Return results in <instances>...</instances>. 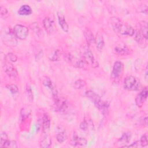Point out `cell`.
Wrapping results in <instances>:
<instances>
[{
  "label": "cell",
  "mask_w": 148,
  "mask_h": 148,
  "mask_svg": "<svg viewBox=\"0 0 148 148\" xmlns=\"http://www.w3.org/2000/svg\"><path fill=\"white\" fill-rule=\"evenodd\" d=\"M110 24L114 32L123 35H128L131 36L134 35L135 33L134 28L130 25L123 24L119 18L112 17L110 18Z\"/></svg>",
  "instance_id": "obj_1"
},
{
  "label": "cell",
  "mask_w": 148,
  "mask_h": 148,
  "mask_svg": "<svg viewBox=\"0 0 148 148\" xmlns=\"http://www.w3.org/2000/svg\"><path fill=\"white\" fill-rule=\"evenodd\" d=\"M1 39L4 44L8 46L14 47L17 45V38L16 37L13 29L8 26L2 28L1 33Z\"/></svg>",
  "instance_id": "obj_2"
},
{
  "label": "cell",
  "mask_w": 148,
  "mask_h": 148,
  "mask_svg": "<svg viewBox=\"0 0 148 148\" xmlns=\"http://www.w3.org/2000/svg\"><path fill=\"white\" fill-rule=\"evenodd\" d=\"M124 71V65L119 61H116L113 65L111 73V79L114 82H118L121 77Z\"/></svg>",
  "instance_id": "obj_3"
},
{
  "label": "cell",
  "mask_w": 148,
  "mask_h": 148,
  "mask_svg": "<svg viewBox=\"0 0 148 148\" xmlns=\"http://www.w3.org/2000/svg\"><path fill=\"white\" fill-rule=\"evenodd\" d=\"M140 86L139 80L133 76H127L124 80V87L128 90H137L140 87Z\"/></svg>",
  "instance_id": "obj_4"
},
{
  "label": "cell",
  "mask_w": 148,
  "mask_h": 148,
  "mask_svg": "<svg viewBox=\"0 0 148 148\" xmlns=\"http://www.w3.org/2000/svg\"><path fill=\"white\" fill-rule=\"evenodd\" d=\"M83 59L86 65H88L92 68L98 66V62L95 59L92 53L88 48H86L84 50L83 52Z\"/></svg>",
  "instance_id": "obj_5"
},
{
  "label": "cell",
  "mask_w": 148,
  "mask_h": 148,
  "mask_svg": "<svg viewBox=\"0 0 148 148\" xmlns=\"http://www.w3.org/2000/svg\"><path fill=\"white\" fill-rule=\"evenodd\" d=\"M13 29L16 37L19 39L24 40L28 35V29L24 25L17 24L14 25Z\"/></svg>",
  "instance_id": "obj_6"
},
{
  "label": "cell",
  "mask_w": 148,
  "mask_h": 148,
  "mask_svg": "<svg viewBox=\"0 0 148 148\" xmlns=\"http://www.w3.org/2000/svg\"><path fill=\"white\" fill-rule=\"evenodd\" d=\"M114 52L120 56H127L131 54V49L123 43H119L115 45L113 49Z\"/></svg>",
  "instance_id": "obj_7"
},
{
  "label": "cell",
  "mask_w": 148,
  "mask_h": 148,
  "mask_svg": "<svg viewBox=\"0 0 148 148\" xmlns=\"http://www.w3.org/2000/svg\"><path fill=\"white\" fill-rule=\"evenodd\" d=\"M3 69L4 72L12 79H15L18 76L17 71L16 68L10 62H6L3 65Z\"/></svg>",
  "instance_id": "obj_8"
},
{
  "label": "cell",
  "mask_w": 148,
  "mask_h": 148,
  "mask_svg": "<svg viewBox=\"0 0 148 148\" xmlns=\"http://www.w3.org/2000/svg\"><path fill=\"white\" fill-rule=\"evenodd\" d=\"M147 88L145 87L136 97L135 103L138 107H142L147 97Z\"/></svg>",
  "instance_id": "obj_9"
},
{
  "label": "cell",
  "mask_w": 148,
  "mask_h": 148,
  "mask_svg": "<svg viewBox=\"0 0 148 148\" xmlns=\"http://www.w3.org/2000/svg\"><path fill=\"white\" fill-rule=\"evenodd\" d=\"M53 99L54 101L55 108L57 112H63L66 110L68 106L65 100L60 99L58 96L53 98Z\"/></svg>",
  "instance_id": "obj_10"
},
{
  "label": "cell",
  "mask_w": 148,
  "mask_h": 148,
  "mask_svg": "<svg viewBox=\"0 0 148 148\" xmlns=\"http://www.w3.org/2000/svg\"><path fill=\"white\" fill-rule=\"evenodd\" d=\"M95 43L96 44V47L97 50L99 51H101L105 46V42L104 39L102 34L98 32L96 34V36L95 37Z\"/></svg>",
  "instance_id": "obj_11"
},
{
  "label": "cell",
  "mask_w": 148,
  "mask_h": 148,
  "mask_svg": "<svg viewBox=\"0 0 148 148\" xmlns=\"http://www.w3.org/2000/svg\"><path fill=\"white\" fill-rule=\"evenodd\" d=\"M71 144L73 146H84L87 144V140L85 138L80 137L76 133H74Z\"/></svg>",
  "instance_id": "obj_12"
},
{
  "label": "cell",
  "mask_w": 148,
  "mask_h": 148,
  "mask_svg": "<svg viewBox=\"0 0 148 148\" xmlns=\"http://www.w3.org/2000/svg\"><path fill=\"white\" fill-rule=\"evenodd\" d=\"M131 134L130 132H125L123 134L122 136L117 140V143L120 147H126V145H127L131 139Z\"/></svg>",
  "instance_id": "obj_13"
},
{
  "label": "cell",
  "mask_w": 148,
  "mask_h": 148,
  "mask_svg": "<svg viewBox=\"0 0 148 148\" xmlns=\"http://www.w3.org/2000/svg\"><path fill=\"white\" fill-rule=\"evenodd\" d=\"M42 83H43V84L45 87H47L48 88H49L51 91L53 97H55L58 95V94H57L56 89L54 88V87L53 86V85L52 84L51 81L50 80V79L48 77H45L43 79Z\"/></svg>",
  "instance_id": "obj_14"
},
{
  "label": "cell",
  "mask_w": 148,
  "mask_h": 148,
  "mask_svg": "<svg viewBox=\"0 0 148 148\" xmlns=\"http://www.w3.org/2000/svg\"><path fill=\"white\" fill-rule=\"evenodd\" d=\"M57 16H58V23H59V24L61 26V28L63 29L64 31H65L66 32H68L69 26L66 21L64 16L61 13L58 12L57 14Z\"/></svg>",
  "instance_id": "obj_15"
},
{
  "label": "cell",
  "mask_w": 148,
  "mask_h": 148,
  "mask_svg": "<svg viewBox=\"0 0 148 148\" xmlns=\"http://www.w3.org/2000/svg\"><path fill=\"white\" fill-rule=\"evenodd\" d=\"M84 35L87 43L88 45H91L95 43V37L92 31L89 28H86L84 31Z\"/></svg>",
  "instance_id": "obj_16"
},
{
  "label": "cell",
  "mask_w": 148,
  "mask_h": 148,
  "mask_svg": "<svg viewBox=\"0 0 148 148\" xmlns=\"http://www.w3.org/2000/svg\"><path fill=\"white\" fill-rule=\"evenodd\" d=\"M43 25L45 30L48 33H51L53 30V21L49 17H46L43 20Z\"/></svg>",
  "instance_id": "obj_17"
},
{
  "label": "cell",
  "mask_w": 148,
  "mask_h": 148,
  "mask_svg": "<svg viewBox=\"0 0 148 148\" xmlns=\"http://www.w3.org/2000/svg\"><path fill=\"white\" fill-rule=\"evenodd\" d=\"M86 95L87 97H88L94 102V103L95 104V106L101 100L100 97L97 94H95L94 92H93L92 91H91V90L87 91L86 92Z\"/></svg>",
  "instance_id": "obj_18"
},
{
  "label": "cell",
  "mask_w": 148,
  "mask_h": 148,
  "mask_svg": "<svg viewBox=\"0 0 148 148\" xmlns=\"http://www.w3.org/2000/svg\"><path fill=\"white\" fill-rule=\"evenodd\" d=\"M135 40L139 44V45H143V46H146V40L143 35L141 34L139 31H135V33L134 34Z\"/></svg>",
  "instance_id": "obj_19"
},
{
  "label": "cell",
  "mask_w": 148,
  "mask_h": 148,
  "mask_svg": "<svg viewBox=\"0 0 148 148\" xmlns=\"http://www.w3.org/2000/svg\"><path fill=\"white\" fill-rule=\"evenodd\" d=\"M42 126L43 130L45 132L48 131L50 127V119L49 116L46 114H45L42 117Z\"/></svg>",
  "instance_id": "obj_20"
},
{
  "label": "cell",
  "mask_w": 148,
  "mask_h": 148,
  "mask_svg": "<svg viewBox=\"0 0 148 148\" xmlns=\"http://www.w3.org/2000/svg\"><path fill=\"white\" fill-rule=\"evenodd\" d=\"M32 9L31 8V7L27 5H24L21 6L17 13L18 14L20 15H23V16H27V15H29L32 13Z\"/></svg>",
  "instance_id": "obj_21"
},
{
  "label": "cell",
  "mask_w": 148,
  "mask_h": 148,
  "mask_svg": "<svg viewBox=\"0 0 148 148\" xmlns=\"http://www.w3.org/2000/svg\"><path fill=\"white\" fill-rule=\"evenodd\" d=\"M140 32L143 36L147 39V23L145 21H142L140 23Z\"/></svg>",
  "instance_id": "obj_22"
},
{
  "label": "cell",
  "mask_w": 148,
  "mask_h": 148,
  "mask_svg": "<svg viewBox=\"0 0 148 148\" xmlns=\"http://www.w3.org/2000/svg\"><path fill=\"white\" fill-rule=\"evenodd\" d=\"M51 144V138H50L49 136L48 135H45L41 142H40V147H43V148H47V147H49L50 146Z\"/></svg>",
  "instance_id": "obj_23"
},
{
  "label": "cell",
  "mask_w": 148,
  "mask_h": 148,
  "mask_svg": "<svg viewBox=\"0 0 148 148\" xmlns=\"http://www.w3.org/2000/svg\"><path fill=\"white\" fill-rule=\"evenodd\" d=\"M8 141V136L6 133L3 131H1L0 134V146L1 147H4L5 145Z\"/></svg>",
  "instance_id": "obj_24"
},
{
  "label": "cell",
  "mask_w": 148,
  "mask_h": 148,
  "mask_svg": "<svg viewBox=\"0 0 148 148\" xmlns=\"http://www.w3.org/2000/svg\"><path fill=\"white\" fill-rule=\"evenodd\" d=\"M56 139L59 143H62L67 139V135L64 131L60 132L57 134Z\"/></svg>",
  "instance_id": "obj_25"
},
{
  "label": "cell",
  "mask_w": 148,
  "mask_h": 148,
  "mask_svg": "<svg viewBox=\"0 0 148 148\" xmlns=\"http://www.w3.org/2000/svg\"><path fill=\"white\" fill-rule=\"evenodd\" d=\"M60 57V53L59 50H56L50 53L49 58L50 61H57L59 59Z\"/></svg>",
  "instance_id": "obj_26"
},
{
  "label": "cell",
  "mask_w": 148,
  "mask_h": 148,
  "mask_svg": "<svg viewBox=\"0 0 148 148\" xmlns=\"http://www.w3.org/2000/svg\"><path fill=\"white\" fill-rule=\"evenodd\" d=\"M31 113V110L27 108H24L21 110L20 117L22 120L27 118Z\"/></svg>",
  "instance_id": "obj_27"
},
{
  "label": "cell",
  "mask_w": 148,
  "mask_h": 148,
  "mask_svg": "<svg viewBox=\"0 0 148 148\" xmlns=\"http://www.w3.org/2000/svg\"><path fill=\"white\" fill-rule=\"evenodd\" d=\"M86 85V82L85 80L82 79H78L73 84V87L76 89H80L84 87Z\"/></svg>",
  "instance_id": "obj_28"
},
{
  "label": "cell",
  "mask_w": 148,
  "mask_h": 148,
  "mask_svg": "<svg viewBox=\"0 0 148 148\" xmlns=\"http://www.w3.org/2000/svg\"><path fill=\"white\" fill-rule=\"evenodd\" d=\"M6 87L10 91V92L12 94H16L18 92V87L15 84H9V85H7L6 86Z\"/></svg>",
  "instance_id": "obj_29"
},
{
  "label": "cell",
  "mask_w": 148,
  "mask_h": 148,
  "mask_svg": "<svg viewBox=\"0 0 148 148\" xmlns=\"http://www.w3.org/2000/svg\"><path fill=\"white\" fill-rule=\"evenodd\" d=\"M26 93L27 97L30 102H32L33 101V94H32V90L30 87L29 86L27 85L26 87Z\"/></svg>",
  "instance_id": "obj_30"
},
{
  "label": "cell",
  "mask_w": 148,
  "mask_h": 148,
  "mask_svg": "<svg viewBox=\"0 0 148 148\" xmlns=\"http://www.w3.org/2000/svg\"><path fill=\"white\" fill-rule=\"evenodd\" d=\"M148 142H147V134H143L141 138H140V144L141 145V146L142 147H145L147 145Z\"/></svg>",
  "instance_id": "obj_31"
},
{
  "label": "cell",
  "mask_w": 148,
  "mask_h": 148,
  "mask_svg": "<svg viewBox=\"0 0 148 148\" xmlns=\"http://www.w3.org/2000/svg\"><path fill=\"white\" fill-rule=\"evenodd\" d=\"M1 16L2 18H6L9 16V12L8 9L5 7H1Z\"/></svg>",
  "instance_id": "obj_32"
},
{
  "label": "cell",
  "mask_w": 148,
  "mask_h": 148,
  "mask_svg": "<svg viewBox=\"0 0 148 148\" xmlns=\"http://www.w3.org/2000/svg\"><path fill=\"white\" fill-rule=\"evenodd\" d=\"M6 58L7 59L10 61V62H16L17 60V57L15 54H13V53H9L7 56H6Z\"/></svg>",
  "instance_id": "obj_33"
},
{
  "label": "cell",
  "mask_w": 148,
  "mask_h": 148,
  "mask_svg": "<svg viewBox=\"0 0 148 148\" xmlns=\"http://www.w3.org/2000/svg\"><path fill=\"white\" fill-rule=\"evenodd\" d=\"M17 147V146L16 145V142L14 140H12V141L9 140L4 146V147H11V148H14Z\"/></svg>",
  "instance_id": "obj_34"
},
{
  "label": "cell",
  "mask_w": 148,
  "mask_h": 148,
  "mask_svg": "<svg viewBox=\"0 0 148 148\" xmlns=\"http://www.w3.org/2000/svg\"><path fill=\"white\" fill-rule=\"evenodd\" d=\"M88 127V123L86 120L83 121L80 124V128L84 131H86L87 130Z\"/></svg>",
  "instance_id": "obj_35"
},
{
  "label": "cell",
  "mask_w": 148,
  "mask_h": 148,
  "mask_svg": "<svg viewBox=\"0 0 148 148\" xmlns=\"http://www.w3.org/2000/svg\"><path fill=\"white\" fill-rule=\"evenodd\" d=\"M140 12L144 13L147 14V6L146 5H142L141 6L139 7Z\"/></svg>",
  "instance_id": "obj_36"
},
{
  "label": "cell",
  "mask_w": 148,
  "mask_h": 148,
  "mask_svg": "<svg viewBox=\"0 0 148 148\" xmlns=\"http://www.w3.org/2000/svg\"><path fill=\"white\" fill-rule=\"evenodd\" d=\"M140 143V141L137 140L135 142H134L133 143H132L131 145H129V146H127V147H137L139 146V143Z\"/></svg>",
  "instance_id": "obj_37"
},
{
  "label": "cell",
  "mask_w": 148,
  "mask_h": 148,
  "mask_svg": "<svg viewBox=\"0 0 148 148\" xmlns=\"http://www.w3.org/2000/svg\"><path fill=\"white\" fill-rule=\"evenodd\" d=\"M145 79L147 80V68H146V73H145Z\"/></svg>",
  "instance_id": "obj_38"
}]
</instances>
